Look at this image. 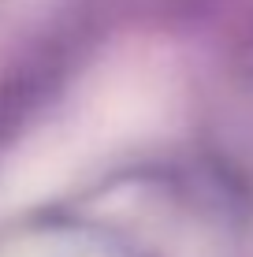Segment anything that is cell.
I'll return each instance as SVG.
<instances>
[{
	"instance_id": "cell-1",
	"label": "cell",
	"mask_w": 253,
	"mask_h": 257,
	"mask_svg": "<svg viewBox=\"0 0 253 257\" xmlns=\"http://www.w3.org/2000/svg\"><path fill=\"white\" fill-rule=\"evenodd\" d=\"M175 112V64L153 49H127L116 56H104L86 75L64 123L86 149V157L101 161L116 149L156 138L160 131H168Z\"/></svg>"
},
{
	"instance_id": "cell-2",
	"label": "cell",
	"mask_w": 253,
	"mask_h": 257,
	"mask_svg": "<svg viewBox=\"0 0 253 257\" xmlns=\"http://www.w3.org/2000/svg\"><path fill=\"white\" fill-rule=\"evenodd\" d=\"M90 164L93 161L75 142L64 119H52L45 127L30 131L0 161V216L60 198L71 183L82 179Z\"/></svg>"
}]
</instances>
